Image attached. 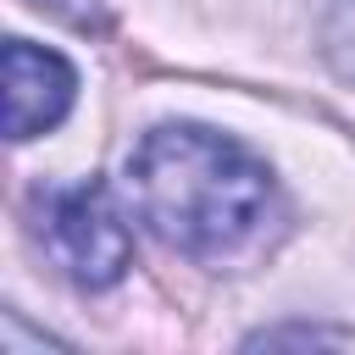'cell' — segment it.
Masks as SVG:
<instances>
[{"label":"cell","instance_id":"6da1fadb","mask_svg":"<svg viewBox=\"0 0 355 355\" xmlns=\"http://www.w3.org/2000/svg\"><path fill=\"white\" fill-rule=\"evenodd\" d=\"M128 205L166 250L211 272L250 266L288 222L277 172L233 133L200 122H161L133 144Z\"/></svg>","mask_w":355,"mask_h":355},{"label":"cell","instance_id":"3957f363","mask_svg":"<svg viewBox=\"0 0 355 355\" xmlns=\"http://www.w3.org/2000/svg\"><path fill=\"white\" fill-rule=\"evenodd\" d=\"M0 72H6V139L28 144L67 122L78 100V67L61 50L33 44V39H6Z\"/></svg>","mask_w":355,"mask_h":355},{"label":"cell","instance_id":"7a4b0ae2","mask_svg":"<svg viewBox=\"0 0 355 355\" xmlns=\"http://www.w3.org/2000/svg\"><path fill=\"white\" fill-rule=\"evenodd\" d=\"M39 239L78 288H111L133 261V227L105 178L39 189Z\"/></svg>","mask_w":355,"mask_h":355},{"label":"cell","instance_id":"277c9868","mask_svg":"<svg viewBox=\"0 0 355 355\" xmlns=\"http://www.w3.org/2000/svg\"><path fill=\"white\" fill-rule=\"evenodd\" d=\"M322 50H327V67H333L344 83H355V0H333V6H327Z\"/></svg>","mask_w":355,"mask_h":355}]
</instances>
